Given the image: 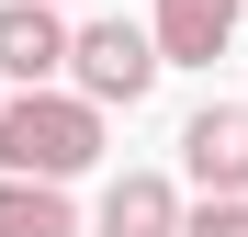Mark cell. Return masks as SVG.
<instances>
[{
	"instance_id": "cell-5",
	"label": "cell",
	"mask_w": 248,
	"mask_h": 237,
	"mask_svg": "<svg viewBox=\"0 0 248 237\" xmlns=\"http://www.w3.org/2000/svg\"><path fill=\"white\" fill-rule=\"evenodd\" d=\"M237 12H248V0H158V12H147L158 68H215L237 46Z\"/></svg>"
},
{
	"instance_id": "cell-4",
	"label": "cell",
	"mask_w": 248,
	"mask_h": 237,
	"mask_svg": "<svg viewBox=\"0 0 248 237\" xmlns=\"http://www.w3.org/2000/svg\"><path fill=\"white\" fill-rule=\"evenodd\" d=\"M57 68H68V12L0 0V91H57Z\"/></svg>"
},
{
	"instance_id": "cell-1",
	"label": "cell",
	"mask_w": 248,
	"mask_h": 237,
	"mask_svg": "<svg viewBox=\"0 0 248 237\" xmlns=\"http://www.w3.org/2000/svg\"><path fill=\"white\" fill-rule=\"evenodd\" d=\"M102 125L79 91H0V181H91L102 170Z\"/></svg>"
},
{
	"instance_id": "cell-6",
	"label": "cell",
	"mask_w": 248,
	"mask_h": 237,
	"mask_svg": "<svg viewBox=\"0 0 248 237\" xmlns=\"http://www.w3.org/2000/svg\"><path fill=\"white\" fill-rule=\"evenodd\" d=\"M181 226V181L170 170H113L102 204H91V237H170Z\"/></svg>"
},
{
	"instance_id": "cell-3",
	"label": "cell",
	"mask_w": 248,
	"mask_h": 237,
	"mask_svg": "<svg viewBox=\"0 0 248 237\" xmlns=\"http://www.w3.org/2000/svg\"><path fill=\"white\" fill-rule=\"evenodd\" d=\"M181 181L203 192V204L248 192V102H203L192 125H181Z\"/></svg>"
},
{
	"instance_id": "cell-7",
	"label": "cell",
	"mask_w": 248,
	"mask_h": 237,
	"mask_svg": "<svg viewBox=\"0 0 248 237\" xmlns=\"http://www.w3.org/2000/svg\"><path fill=\"white\" fill-rule=\"evenodd\" d=\"M0 237H79V204L57 181H0Z\"/></svg>"
},
{
	"instance_id": "cell-2",
	"label": "cell",
	"mask_w": 248,
	"mask_h": 237,
	"mask_svg": "<svg viewBox=\"0 0 248 237\" xmlns=\"http://www.w3.org/2000/svg\"><path fill=\"white\" fill-rule=\"evenodd\" d=\"M57 91H79L91 113H136V102L158 91V46H147V23H124V12L68 23V68H57Z\"/></svg>"
},
{
	"instance_id": "cell-8",
	"label": "cell",
	"mask_w": 248,
	"mask_h": 237,
	"mask_svg": "<svg viewBox=\"0 0 248 237\" xmlns=\"http://www.w3.org/2000/svg\"><path fill=\"white\" fill-rule=\"evenodd\" d=\"M170 237H248V192H226V204H181Z\"/></svg>"
}]
</instances>
